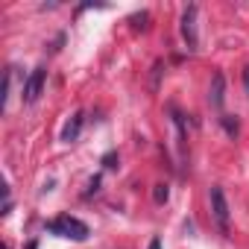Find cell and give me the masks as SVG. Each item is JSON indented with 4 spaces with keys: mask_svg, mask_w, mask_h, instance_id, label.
Instances as JSON below:
<instances>
[{
    "mask_svg": "<svg viewBox=\"0 0 249 249\" xmlns=\"http://www.w3.org/2000/svg\"><path fill=\"white\" fill-rule=\"evenodd\" d=\"M103 167H106V170L117 167V153H106V156H103Z\"/></svg>",
    "mask_w": 249,
    "mask_h": 249,
    "instance_id": "30bf717a",
    "label": "cell"
},
{
    "mask_svg": "<svg viewBox=\"0 0 249 249\" xmlns=\"http://www.w3.org/2000/svg\"><path fill=\"white\" fill-rule=\"evenodd\" d=\"M147 249H161V240H159V237H153V240H150V246H147Z\"/></svg>",
    "mask_w": 249,
    "mask_h": 249,
    "instance_id": "5bb4252c",
    "label": "cell"
},
{
    "mask_svg": "<svg viewBox=\"0 0 249 249\" xmlns=\"http://www.w3.org/2000/svg\"><path fill=\"white\" fill-rule=\"evenodd\" d=\"M161 68H164V62H156V65H153V88H159V76H161Z\"/></svg>",
    "mask_w": 249,
    "mask_h": 249,
    "instance_id": "8fae6325",
    "label": "cell"
},
{
    "mask_svg": "<svg viewBox=\"0 0 249 249\" xmlns=\"http://www.w3.org/2000/svg\"><path fill=\"white\" fill-rule=\"evenodd\" d=\"M211 214H214V223L223 234H229V202H226V194L223 188H211Z\"/></svg>",
    "mask_w": 249,
    "mask_h": 249,
    "instance_id": "7a4b0ae2",
    "label": "cell"
},
{
    "mask_svg": "<svg viewBox=\"0 0 249 249\" xmlns=\"http://www.w3.org/2000/svg\"><path fill=\"white\" fill-rule=\"evenodd\" d=\"M167 196H170L167 185H156V188H153V199H156L159 205H164V202H167Z\"/></svg>",
    "mask_w": 249,
    "mask_h": 249,
    "instance_id": "ba28073f",
    "label": "cell"
},
{
    "mask_svg": "<svg viewBox=\"0 0 249 249\" xmlns=\"http://www.w3.org/2000/svg\"><path fill=\"white\" fill-rule=\"evenodd\" d=\"M220 123H223V129H226L231 138L240 132V123H237V117H231V114H223V117H220Z\"/></svg>",
    "mask_w": 249,
    "mask_h": 249,
    "instance_id": "52a82bcc",
    "label": "cell"
},
{
    "mask_svg": "<svg viewBox=\"0 0 249 249\" xmlns=\"http://www.w3.org/2000/svg\"><path fill=\"white\" fill-rule=\"evenodd\" d=\"M82 123H85V114H82V111H73V117L65 123V129H62V141H65V144H71V141H76V138H79Z\"/></svg>",
    "mask_w": 249,
    "mask_h": 249,
    "instance_id": "8992f818",
    "label": "cell"
},
{
    "mask_svg": "<svg viewBox=\"0 0 249 249\" xmlns=\"http://www.w3.org/2000/svg\"><path fill=\"white\" fill-rule=\"evenodd\" d=\"M47 229H50L53 234H59V237H71V240H85V237H88V226H85L82 220L71 217V214L56 217L53 223H47Z\"/></svg>",
    "mask_w": 249,
    "mask_h": 249,
    "instance_id": "6da1fadb",
    "label": "cell"
},
{
    "mask_svg": "<svg viewBox=\"0 0 249 249\" xmlns=\"http://www.w3.org/2000/svg\"><path fill=\"white\" fill-rule=\"evenodd\" d=\"M88 188H91V191H97V188H100V176H94V179L88 182Z\"/></svg>",
    "mask_w": 249,
    "mask_h": 249,
    "instance_id": "4fadbf2b",
    "label": "cell"
},
{
    "mask_svg": "<svg viewBox=\"0 0 249 249\" xmlns=\"http://www.w3.org/2000/svg\"><path fill=\"white\" fill-rule=\"evenodd\" d=\"M44 82H47V68L44 65H38L30 76H27V82H24V103H36L38 97H41V91H44Z\"/></svg>",
    "mask_w": 249,
    "mask_h": 249,
    "instance_id": "3957f363",
    "label": "cell"
},
{
    "mask_svg": "<svg viewBox=\"0 0 249 249\" xmlns=\"http://www.w3.org/2000/svg\"><path fill=\"white\" fill-rule=\"evenodd\" d=\"M147 21H150V15H147V12L132 15V27H135V30H147Z\"/></svg>",
    "mask_w": 249,
    "mask_h": 249,
    "instance_id": "9c48e42d",
    "label": "cell"
},
{
    "mask_svg": "<svg viewBox=\"0 0 249 249\" xmlns=\"http://www.w3.org/2000/svg\"><path fill=\"white\" fill-rule=\"evenodd\" d=\"M182 38L188 44V50H196L199 36H196V6H188L182 12Z\"/></svg>",
    "mask_w": 249,
    "mask_h": 249,
    "instance_id": "277c9868",
    "label": "cell"
},
{
    "mask_svg": "<svg viewBox=\"0 0 249 249\" xmlns=\"http://www.w3.org/2000/svg\"><path fill=\"white\" fill-rule=\"evenodd\" d=\"M243 88H246V94H249V65L243 68Z\"/></svg>",
    "mask_w": 249,
    "mask_h": 249,
    "instance_id": "7c38bea8",
    "label": "cell"
},
{
    "mask_svg": "<svg viewBox=\"0 0 249 249\" xmlns=\"http://www.w3.org/2000/svg\"><path fill=\"white\" fill-rule=\"evenodd\" d=\"M208 103L214 106V108H223V103H226V76L217 71L214 76H211V88H208Z\"/></svg>",
    "mask_w": 249,
    "mask_h": 249,
    "instance_id": "5b68a950",
    "label": "cell"
}]
</instances>
